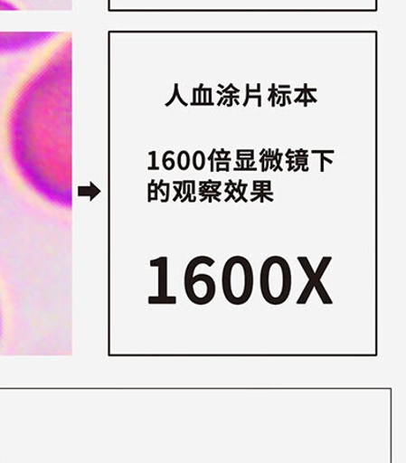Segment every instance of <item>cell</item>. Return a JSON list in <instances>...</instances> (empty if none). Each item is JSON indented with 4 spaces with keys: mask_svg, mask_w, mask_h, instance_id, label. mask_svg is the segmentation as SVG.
Masks as SVG:
<instances>
[{
    "mask_svg": "<svg viewBox=\"0 0 406 463\" xmlns=\"http://www.w3.org/2000/svg\"><path fill=\"white\" fill-rule=\"evenodd\" d=\"M320 160H321V167H320V171L321 173H325V162L327 161L328 163L330 164H333V160H329L327 158H326L325 156H323L322 153H320Z\"/></svg>",
    "mask_w": 406,
    "mask_h": 463,
    "instance_id": "obj_10",
    "label": "cell"
},
{
    "mask_svg": "<svg viewBox=\"0 0 406 463\" xmlns=\"http://www.w3.org/2000/svg\"><path fill=\"white\" fill-rule=\"evenodd\" d=\"M234 170L235 171H245V170H248V171H257V168H250V167H247V168H235Z\"/></svg>",
    "mask_w": 406,
    "mask_h": 463,
    "instance_id": "obj_11",
    "label": "cell"
},
{
    "mask_svg": "<svg viewBox=\"0 0 406 463\" xmlns=\"http://www.w3.org/2000/svg\"><path fill=\"white\" fill-rule=\"evenodd\" d=\"M297 260L299 261L300 266H302V268L304 269L307 278L309 279V281L312 282L314 289L317 291V294L322 303L325 305H333L334 302L332 300V298L329 297V294L327 293V290L325 288V286H323L321 279H319L317 276H316L309 259H307L305 256H302L297 257Z\"/></svg>",
    "mask_w": 406,
    "mask_h": 463,
    "instance_id": "obj_5",
    "label": "cell"
},
{
    "mask_svg": "<svg viewBox=\"0 0 406 463\" xmlns=\"http://www.w3.org/2000/svg\"><path fill=\"white\" fill-rule=\"evenodd\" d=\"M314 286L312 285V282L309 281L307 283V286L305 287L303 293L300 294L298 300L297 302V305H306L307 301H309V298L313 293Z\"/></svg>",
    "mask_w": 406,
    "mask_h": 463,
    "instance_id": "obj_6",
    "label": "cell"
},
{
    "mask_svg": "<svg viewBox=\"0 0 406 463\" xmlns=\"http://www.w3.org/2000/svg\"><path fill=\"white\" fill-rule=\"evenodd\" d=\"M332 260L333 258L329 256L322 258L320 264L317 268V270L315 271L316 276H317L319 279H321L323 278V275H325L326 269L328 268L330 261H332Z\"/></svg>",
    "mask_w": 406,
    "mask_h": 463,
    "instance_id": "obj_7",
    "label": "cell"
},
{
    "mask_svg": "<svg viewBox=\"0 0 406 463\" xmlns=\"http://www.w3.org/2000/svg\"><path fill=\"white\" fill-rule=\"evenodd\" d=\"M260 293L268 304L280 306L288 300L292 289V272L287 259L268 258L260 268Z\"/></svg>",
    "mask_w": 406,
    "mask_h": 463,
    "instance_id": "obj_1",
    "label": "cell"
},
{
    "mask_svg": "<svg viewBox=\"0 0 406 463\" xmlns=\"http://www.w3.org/2000/svg\"><path fill=\"white\" fill-rule=\"evenodd\" d=\"M202 264L212 267L215 264V260L208 257L195 258L187 267L185 273L186 295L193 303L200 306L212 302L216 294L215 281L212 276L206 274L194 276L195 268Z\"/></svg>",
    "mask_w": 406,
    "mask_h": 463,
    "instance_id": "obj_3",
    "label": "cell"
},
{
    "mask_svg": "<svg viewBox=\"0 0 406 463\" xmlns=\"http://www.w3.org/2000/svg\"><path fill=\"white\" fill-rule=\"evenodd\" d=\"M194 167L198 170L205 167V156L202 152L194 154Z\"/></svg>",
    "mask_w": 406,
    "mask_h": 463,
    "instance_id": "obj_8",
    "label": "cell"
},
{
    "mask_svg": "<svg viewBox=\"0 0 406 463\" xmlns=\"http://www.w3.org/2000/svg\"><path fill=\"white\" fill-rule=\"evenodd\" d=\"M313 154H334L335 152L334 151H313L312 152Z\"/></svg>",
    "mask_w": 406,
    "mask_h": 463,
    "instance_id": "obj_12",
    "label": "cell"
},
{
    "mask_svg": "<svg viewBox=\"0 0 406 463\" xmlns=\"http://www.w3.org/2000/svg\"><path fill=\"white\" fill-rule=\"evenodd\" d=\"M222 291L231 305L242 306L250 300L254 289V273L250 260L243 256L231 257L222 268Z\"/></svg>",
    "mask_w": 406,
    "mask_h": 463,
    "instance_id": "obj_2",
    "label": "cell"
},
{
    "mask_svg": "<svg viewBox=\"0 0 406 463\" xmlns=\"http://www.w3.org/2000/svg\"><path fill=\"white\" fill-rule=\"evenodd\" d=\"M18 10V7L14 5L10 0H0V11H14Z\"/></svg>",
    "mask_w": 406,
    "mask_h": 463,
    "instance_id": "obj_9",
    "label": "cell"
},
{
    "mask_svg": "<svg viewBox=\"0 0 406 463\" xmlns=\"http://www.w3.org/2000/svg\"><path fill=\"white\" fill-rule=\"evenodd\" d=\"M54 33H0V54L16 53V52L40 46L49 42Z\"/></svg>",
    "mask_w": 406,
    "mask_h": 463,
    "instance_id": "obj_4",
    "label": "cell"
}]
</instances>
